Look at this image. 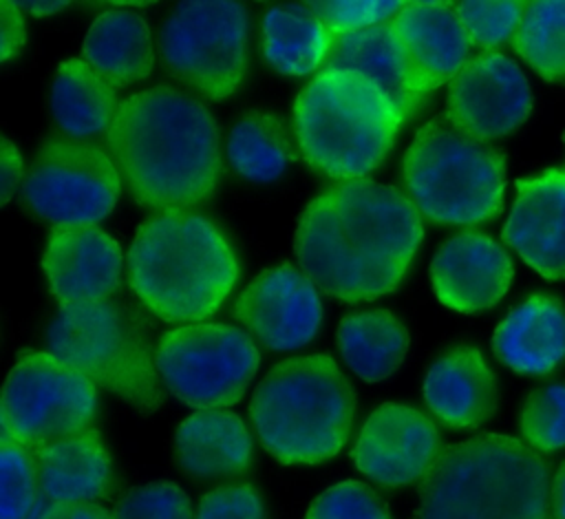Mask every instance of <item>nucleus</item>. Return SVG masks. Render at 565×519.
Instances as JSON below:
<instances>
[{
    "instance_id": "nucleus-18",
    "label": "nucleus",
    "mask_w": 565,
    "mask_h": 519,
    "mask_svg": "<svg viewBox=\"0 0 565 519\" xmlns=\"http://www.w3.org/2000/svg\"><path fill=\"white\" fill-rule=\"evenodd\" d=\"M42 269L60 305L99 303L115 298L121 285V250L95 225L53 227Z\"/></svg>"
},
{
    "instance_id": "nucleus-15",
    "label": "nucleus",
    "mask_w": 565,
    "mask_h": 519,
    "mask_svg": "<svg viewBox=\"0 0 565 519\" xmlns=\"http://www.w3.org/2000/svg\"><path fill=\"white\" fill-rule=\"evenodd\" d=\"M234 318L271 351L300 349L313 340L322 322V305L311 278L289 265L260 272L236 298Z\"/></svg>"
},
{
    "instance_id": "nucleus-14",
    "label": "nucleus",
    "mask_w": 565,
    "mask_h": 519,
    "mask_svg": "<svg viewBox=\"0 0 565 519\" xmlns=\"http://www.w3.org/2000/svg\"><path fill=\"white\" fill-rule=\"evenodd\" d=\"M441 451L437 426L424 411L384 402L362 424L351 457L362 475L399 488L422 481Z\"/></svg>"
},
{
    "instance_id": "nucleus-7",
    "label": "nucleus",
    "mask_w": 565,
    "mask_h": 519,
    "mask_svg": "<svg viewBox=\"0 0 565 519\" xmlns=\"http://www.w3.org/2000/svg\"><path fill=\"white\" fill-rule=\"evenodd\" d=\"M44 336L49 353L139 413L163 406L166 386L154 364L150 320L137 305L124 298L60 305Z\"/></svg>"
},
{
    "instance_id": "nucleus-26",
    "label": "nucleus",
    "mask_w": 565,
    "mask_h": 519,
    "mask_svg": "<svg viewBox=\"0 0 565 519\" xmlns=\"http://www.w3.org/2000/svg\"><path fill=\"white\" fill-rule=\"evenodd\" d=\"M82 55L113 88L146 80L154 64L146 20L124 9H108L95 18L84 38Z\"/></svg>"
},
{
    "instance_id": "nucleus-23",
    "label": "nucleus",
    "mask_w": 565,
    "mask_h": 519,
    "mask_svg": "<svg viewBox=\"0 0 565 519\" xmlns=\"http://www.w3.org/2000/svg\"><path fill=\"white\" fill-rule=\"evenodd\" d=\"M174 459L196 481L243 477L254 459L252 437L232 411H196L177 428Z\"/></svg>"
},
{
    "instance_id": "nucleus-33",
    "label": "nucleus",
    "mask_w": 565,
    "mask_h": 519,
    "mask_svg": "<svg viewBox=\"0 0 565 519\" xmlns=\"http://www.w3.org/2000/svg\"><path fill=\"white\" fill-rule=\"evenodd\" d=\"M525 2H459L457 13L468 33L470 44L494 51L514 40L523 20Z\"/></svg>"
},
{
    "instance_id": "nucleus-11",
    "label": "nucleus",
    "mask_w": 565,
    "mask_h": 519,
    "mask_svg": "<svg viewBox=\"0 0 565 519\" xmlns=\"http://www.w3.org/2000/svg\"><path fill=\"white\" fill-rule=\"evenodd\" d=\"M260 362L254 340L223 322L183 325L159 336L154 364L163 386L188 406L236 404Z\"/></svg>"
},
{
    "instance_id": "nucleus-16",
    "label": "nucleus",
    "mask_w": 565,
    "mask_h": 519,
    "mask_svg": "<svg viewBox=\"0 0 565 519\" xmlns=\"http://www.w3.org/2000/svg\"><path fill=\"white\" fill-rule=\"evenodd\" d=\"M408 80L428 97L470 60V40L455 2H404L391 20Z\"/></svg>"
},
{
    "instance_id": "nucleus-29",
    "label": "nucleus",
    "mask_w": 565,
    "mask_h": 519,
    "mask_svg": "<svg viewBox=\"0 0 565 519\" xmlns=\"http://www.w3.org/2000/svg\"><path fill=\"white\" fill-rule=\"evenodd\" d=\"M225 152L230 168L254 183L276 181L296 157L285 124L267 110L241 115L227 135Z\"/></svg>"
},
{
    "instance_id": "nucleus-6",
    "label": "nucleus",
    "mask_w": 565,
    "mask_h": 519,
    "mask_svg": "<svg viewBox=\"0 0 565 519\" xmlns=\"http://www.w3.org/2000/svg\"><path fill=\"white\" fill-rule=\"evenodd\" d=\"M404 117L364 75L318 73L294 102V133L302 159L335 181L364 179L391 152Z\"/></svg>"
},
{
    "instance_id": "nucleus-12",
    "label": "nucleus",
    "mask_w": 565,
    "mask_h": 519,
    "mask_svg": "<svg viewBox=\"0 0 565 519\" xmlns=\"http://www.w3.org/2000/svg\"><path fill=\"white\" fill-rule=\"evenodd\" d=\"M119 190L121 177L110 152L71 137H49L22 179L24 205L55 227H86L104 221Z\"/></svg>"
},
{
    "instance_id": "nucleus-19",
    "label": "nucleus",
    "mask_w": 565,
    "mask_h": 519,
    "mask_svg": "<svg viewBox=\"0 0 565 519\" xmlns=\"http://www.w3.org/2000/svg\"><path fill=\"white\" fill-rule=\"evenodd\" d=\"M501 236L543 278H565V168L516 181Z\"/></svg>"
},
{
    "instance_id": "nucleus-25",
    "label": "nucleus",
    "mask_w": 565,
    "mask_h": 519,
    "mask_svg": "<svg viewBox=\"0 0 565 519\" xmlns=\"http://www.w3.org/2000/svg\"><path fill=\"white\" fill-rule=\"evenodd\" d=\"M119 104L115 88L84 60L62 62L49 88V115L71 139L108 135Z\"/></svg>"
},
{
    "instance_id": "nucleus-39",
    "label": "nucleus",
    "mask_w": 565,
    "mask_h": 519,
    "mask_svg": "<svg viewBox=\"0 0 565 519\" xmlns=\"http://www.w3.org/2000/svg\"><path fill=\"white\" fill-rule=\"evenodd\" d=\"M0 166H2V203H9L13 197V190L18 188V181L22 179V159L18 148L9 141L2 139V152H0Z\"/></svg>"
},
{
    "instance_id": "nucleus-17",
    "label": "nucleus",
    "mask_w": 565,
    "mask_h": 519,
    "mask_svg": "<svg viewBox=\"0 0 565 519\" xmlns=\"http://www.w3.org/2000/svg\"><path fill=\"white\" fill-rule=\"evenodd\" d=\"M514 276L508 252L488 234L463 230L441 243L430 263V283L437 298L461 314L494 307Z\"/></svg>"
},
{
    "instance_id": "nucleus-4",
    "label": "nucleus",
    "mask_w": 565,
    "mask_h": 519,
    "mask_svg": "<svg viewBox=\"0 0 565 519\" xmlns=\"http://www.w3.org/2000/svg\"><path fill=\"white\" fill-rule=\"evenodd\" d=\"M417 519H556L550 464L508 435L450 444L419 481Z\"/></svg>"
},
{
    "instance_id": "nucleus-5",
    "label": "nucleus",
    "mask_w": 565,
    "mask_h": 519,
    "mask_svg": "<svg viewBox=\"0 0 565 519\" xmlns=\"http://www.w3.org/2000/svg\"><path fill=\"white\" fill-rule=\"evenodd\" d=\"M249 420L258 442L280 464H322L349 439L355 393L331 356L289 358L254 389Z\"/></svg>"
},
{
    "instance_id": "nucleus-3",
    "label": "nucleus",
    "mask_w": 565,
    "mask_h": 519,
    "mask_svg": "<svg viewBox=\"0 0 565 519\" xmlns=\"http://www.w3.org/2000/svg\"><path fill=\"white\" fill-rule=\"evenodd\" d=\"M238 274L225 234L192 210L148 216L128 250V285L163 322L210 318L230 298Z\"/></svg>"
},
{
    "instance_id": "nucleus-22",
    "label": "nucleus",
    "mask_w": 565,
    "mask_h": 519,
    "mask_svg": "<svg viewBox=\"0 0 565 519\" xmlns=\"http://www.w3.org/2000/svg\"><path fill=\"white\" fill-rule=\"evenodd\" d=\"M40 495L53 504H79L110 497L117 486L110 453L99 431L46 444L33 451Z\"/></svg>"
},
{
    "instance_id": "nucleus-40",
    "label": "nucleus",
    "mask_w": 565,
    "mask_h": 519,
    "mask_svg": "<svg viewBox=\"0 0 565 519\" xmlns=\"http://www.w3.org/2000/svg\"><path fill=\"white\" fill-rule=\"evenodd\" d=\"M42 519H115V515L97 504L79 501V504H53L51 508L44 510Z\"/></svg>"
},
{
    "instance_id": "nucleus-2",
    "label": "nucleus",
    "mask_w": 565,
    "mask_h": 519,
    "mask_svg": "<svg viewBox=\"0 0 565 519\" xmlns=\"http://www.w3.org/2000/svg\"><path fill=\"white\" fill-rule=\"evenodd\" d=\"M106 148L130 197L150 210L203 205L221 179V137L207 106L170 84L126 97Z\"/></svg>"
},
{
    "instance_id": "nucleus-10",
    "label": "nucleus",
    "mask_w": 565,
    "mask_h": 519,
    "mask_svg": "<svg viewBox=\"0 0 565 519\" xmlns=\"http://www.w3.org/2000/svg\"><path fill=\"white\" fill-rule=\"evenodd\" d=\"M2 435L38 451L93 428L97 386L68 362L22 351L2 391Z\"/></svg>"
},
{
    "instance_id": "nucleus-24",
    "label": "nucleus",
    "mask_w": 565,
    "mask_h": 519,
    "mask_svg": "<svg viewBox=\"0 0 565 519\" xmlns=\"http://www.w3.org/2000/svg\"><path fill=\"white\" fill-rule=\"evenodd\" d=\"M322 71H353L371 80L406 119H413L426 95L417 93L408 80L391 22L333 38L331 53Z\"/></svg>"
},
{
    "instance_id": "nucleus-13",
    "label": "nucleus",
    "mask_w": 565,
    "mask_h": 519,
    "mask_svg": "<svg viewBox=\"0 0 565 519\" xmlns=\"http://www.w3.org/2000/svg\"><path fill=\"white\" fill-rule=\"evenodd\" d=\"M532 110L527 77L499 51L470 57L448 84L446 117L468 137L492 141L516 130Z\"/></svg>"
},
{
    "instance_id": "nucleus-21",
    "label": "nucleus",
    "mask_w": 565,
    "mask_h": 519,
    "mask_svg": "<svg viewBox=\"0 0 565 519\" xmlns=\"http://www.w3.org/2000/svg\"><path fill=\"white\" fill-rule=\"evenodd\" d=\"M499 362L523 375H547L565 364V303L547 292L521 300L494 329Z\"/></svg>"
},
{
    "instance_id": "nucleus-32",
    "label": "nucleus",
    "mask_w": 565,
    "mask_h": 519,
    "mask_svg": "<svg viewBox=\"0 0 565 519\" xmlns=\"http://www.w3.org/2000/svg\"><path fill=\"white\" fill-rule=\"evenodd\" d=\"M0 470V519H26L40 497L33 451L2 435Z\"/></svg>"
},
{
    "instance_id": "nucleus-42",
    "label": "nucleus",
    "mask_w": 565,
    "mask_h": 519,
    "mask_svg": "<svg viewBox=\"0 0 565 519\" xmlns=\"http://www.w3.org/2000/svg\"><path fill=\"white\" fill-rule=\"evenodd\" d=\"M66 7H68V4H64V2H51V4H40V2H35V4H24V9L31 11V13H35V15H53V13L64 11Z\"/></svg>"
},
{
    "instance_id": "nucleus-35",
    "label": "nucleus",
    "mask_w": 565,
    "mask_h": 519,
    "mask_svg": "<svg viewBox=\"0 0 565 519\" xmlns=\"http://www.w3.org/2000/svg\"><path fill=\"white\" fill-rule=\"evenodd\" d=\"M115 519H192L188 495L168 481L130 488L115 506Z\"/></svg>"
},
{
    "instance_id": "nucleus-8",
    "label": "nucleus",
    "mask_w": 565,
    "mask_h": 519,
    "mask_svg": "<svg viewBox=\"0 0 565 519\" xmlns=\"http://www.w3.org/2000/svg\"><path fill=\"white\" fill-rule=\"evenodd\" d=\"M402 181L428 223H486L503 210L505 155L437 115L415 133L402 161Z\"/></svg>"
},
{
    "instance_id": "nucleus-28",
    "label": "nucleus",
    "mask_w": 565,
    "mask_h": 519,
    "mask_svg": "<svg viewBox=\"0 0 565 519\" xmlns=\"http://www.w3.org/2000/svg\"><path fill=\"white\" fill-rule=\"evenodd\" d=\"M333 38L309 4L271 7L263 18V57L285 75H307L322 68Z\"/></svg>"
},
{
    "instance_id": "nucleus-37",
    "label": "nucleus",
    "mask_w": 565,
    "mask_h": 519,
    "mask_svg": "<svg viewBox=\"0 0 565 519\" xmlns=\"http://www.w3.org/2000/svg\"><path fill=\"white\" fill-rule=\"evenodd\" d=\"M194 519H265L263 497L247 481L225 484L203 495Z\"/></svg>"
},
{
    "instance_id": "nucleus-41",
    "label": "nucleus",
    "mask_w": 565,
    "mask_h": 519,
    "mask_svg": "<svg viewBox=\"0 0 565 519\" xmlns=\"http://www.w3.org/2000/svg\"><path fill=\"white\" fill-rule=\"evenodd\" d=\"M552 508L556 519H565V459L552 475Z\"/></svg>"
},
{
    "instance_id": "nucleus-36",
    "label": "nucleus",
    "mask_w": 565,
    "mask_h": 519,
    "mask_svg": "<svg viewBox=\"0 0 565 519\" xmlns=\"http://www.w3.org/2000/svg\"><path fill=\"white\" fill-rule=\"evenodd\" d=\"M316 18L333 33H353L375 24L391 22L404 7V2H309Z\"/></svg>"
},
{
    "instance_id": "nucleus-38",
    "label": "nucleus",
    "mask_w": 565,
    "mask_h": 519,
    "mask_svg": "<svg viewBox=\"0 0 565 519\" xmlns=\"http://www.w3.org/2000/svg\"><path fill=\"white\" fill-rule=\"evenodd\" d=\"M24 46L22 7L15 2H0V60L7 62Z\"/></svg>"
},
{
    "instance_id": "nucleus-31",
    "label": "nucleus",
    "mask_w": 565,
    "mask_h": 519,
    "mask_svg": "<svg viewBox=\"0 0 565 519\" xmlns=\"http://www.w3.org/2000/svg\"><path fill=\"white\" fill-rule=\"evenodd\" d=\"M519 428L536 453L565 446V382H550L530 391L521 406Z\"/></svg>"
},
{
    "instance_id": "nucleus-20",
    "label": "nucleus",
    "mask_w": 565,
    "mask_h": 519,
    "mask_svg": "<svg viewBox=\"0 0 565 519\" xmlns=\"http://www.w3.org/2000/svg\"><path fill=\"white\" fill-rule=\"evenodd\" d=\"M424 402L448 428H477L486 424L499 402L497 375L472 345L444 351L426 371Z\"/></svg>"
},
{
    "instance_id": "nucleus-30",
    "label": "nucleus",
    "mask_w": 565,
    "mask_h": 519,
    "mask_svg": "<svg viewBox=\"0 0 565 519\" xmlns=\"http://www.w3.org/2000/svg\"><path fill=\"white\" fill-rule=\"evenodd\" d=\"M512 46L543 80L565 84V0L525 2Z\"/></svg>"
},
{
    "instance_id": "nucleus-27",
    "label": "nucleus",
    "mask_w": 565,
    "mask_h": 519,
    "mask_svg": "<svg viewBox=\"0 0 565 519\" xmlns=\"http://www.w3.org/2000/svg\"><path fill=\"white\" fill-rule=\"evenodd\" d=\"M408 329L388 309L347 314L338 327V349L347 367L366 382L393 375L408 351Z\"/></svg>"
},
{
    "instance_id": "nucleus-1",
    "label": "nucleus",
    "mask_w": 565,
    "mask_h": 519,
    "mask_svg": "<svg viewBox=\"0 0 565 519\" xmlns=\"http://www.w3.org/2000/svg\"><path fill=\"white\" fill-rule=\"evenodd\" d=\"M422 239V216L404 192L371 179H349L311 199L294 247L300 269L318 289L362 303L399 287Z\"/></svg>"
},
{
    "instance_id": "nucleus-34",
    "label": "nucleus",
    "mask_w": 565,
    "mask_h": 519,
    "mask_svg": "<svg viewBox=\"0 0 565 519\" xmlns=\"http://www.w3.org/2000/svg\"><path fill=\"white\" fill-rule=\"evenodd\" d=\"M305 519H391V512L371 486L340 481L311 501Z\"/></svg>"
},
{
    "instance_id": "nucleus-9",
    "label": "nucleus",
    "mask_w": 565,
    "mask_h": 519,
    "mask_svg": "<svg viewBox=\"0 0 565 519\" xmlns=\"http://www.w3.org/2000/svg\"><path fill=\"white\" fill-rule=\"evenodd\" d=\"M247 38L249 13L241 2H183L161 27L159 55L177 84L221 102L245 80Z\"/></svg>"
}]
</instances>
